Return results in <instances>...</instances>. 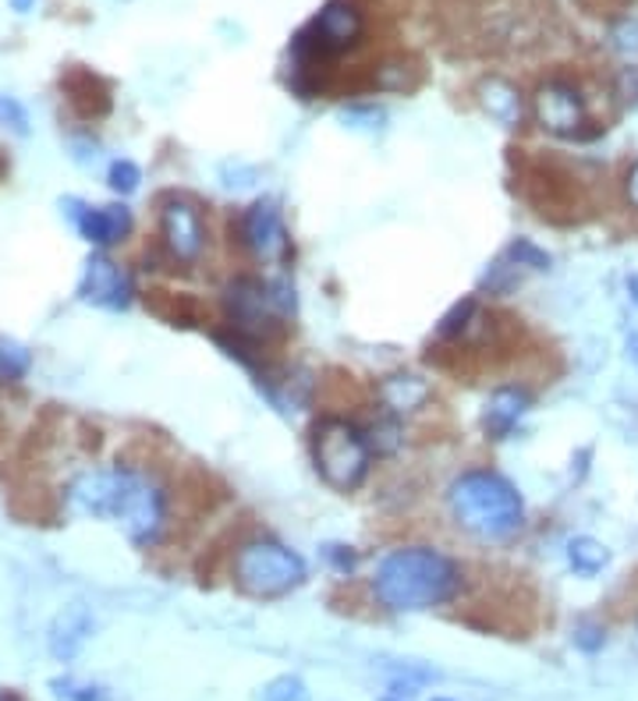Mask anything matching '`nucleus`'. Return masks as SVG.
Wrapping results in <instances>:
<instances>
[{
  "label": "nucleus",
  "mask_w": 638,
  "mask_h": 701,
  "mask_svg": "<svg viewBox=\"0 0 638 701\" xmlns=\"http://www.w3.org/2000/svg\"><path fill=\"white\" fill-rule=\"evenodd\" d=\"M326 556L337 564V570H351L354 567V553H348L345 546H330V549H326Z\"/></svg>",
  "instance_id": "obj_30"
},
{
  "label": "nucleus",
  "mask_w": 638,
  "mask_h": 701,
  "mask_svg": "<svg viewBox=\"0 0 638 701\" xmlns=\"http://www.w3.org/2000/svg\"><path fill=\"white\" fill-rule=\"evenodd\" d=\"M0 701H22L19 694H11V691H0Z\"/></svg>",
  "instance_id": "obj_35"
},
{
  "label": "nucleus",
  "mask_w": 638,
  "mask_h": 701,
  "mask_svg": "<svg viewBox=\"0 0 638 701\" xmlns=\"http://www.w3.org/2000/svg\"><path fill=\"white\" fill-rule=\"evenodd\" d=\"M535 121L543 124V132L557 138H575L586 128V99L567 82H546L539 85L532 96Z\"/></svg>",
  "instance_id": "obj_8"
},
{
  "label": "nucleus",
  "mask_w": 638,
  "mask_h": 701,
  "mask_svg": "<svg viewBox=\"0 0 638 701\" xmlns=\"http://www.w3.org/2000/svg\"><path fill=\"white\" fill-rule=\"evenodd\" d=\"M110 521L121 524V532L135 542V546H153L164 532L167 521V499L149 475H142L135 468L118 464L113 468V507Z\"/></svg>",
  "instance_id": "obj_4"
},
{
  "label": "nucleus",
  "mask_w": 638,
  "mask_h": 701,
  "mask_svg": "<svg viewBox=\"0 0 638 701\" xmlns=\"http://www.w3.org/2000/svg\"><path fill=\"white\" fill-rule=\"evenodd\" d=\"M362 33H365L362 11L348 4V0H330V4L294 36L291 50H294L298 71H312L320 61H326V57L351 50L354 43L362 39Z\"/></svg>",
  "instance_id": "obj_6"
},
{
  "label": "nucleus",
  "mask_w": 638,
  "mask_h": 701,
  "mask_svg": "<svg viewBox=\"0 0 638 701\" xmlns=\"http://www.w3.org/2000/svg\"><path fill=\"white\" fill-rule=\"evenodd\" d=\"M610 47L624 57H638V19H621L610 25Z\"/></svg>",
  "instance_id": "obj_25"
},
{
  "label": "nucleus",
  "mask_w": 638,
  "mask_h": 701,
  "mask_svg": "<svg viewBox=\"0 0 638 701\" xmlns=\"http://www.w3.org/2000/svg\"><path fill=\"white\" fill-rule=\"evenodd\" d=\"M430 383L411 376V372H397V376H387L380 383V400L390 414H408L419 411L425 400H430Z\"/></svg>",
  "instance_id": "obj_16"
},
{
  "label": "nucleus",
  "mask_w": 638,
  "mask_h": 701,
  "mask_svg": "<svg viewBox=\"0 0 638 701\" xmlns=\"http://www.w3.org/2000/svg\"><path fill=\"white\" fill-rule=\"evenodd\" d=\"M373 592L390 613H422L461 592V567L433 546H405L383 556Z\"/></svg>",
  "instance_id": "obj_1"
},
{
  "label": "nucleus",
  "mask_w": 638,
  "mask_h": 701,
  "mask_svg": "<svg viewBox=\"0 0 638 701\" xmlns=\"http://www.w3.org/2000/svg\"><path fill=\"white\" fill-rule=\"evenodd\" d=\"M628 358L638 365V334H631V337H628Z\"/></svg>",
  "instance_id": "obj_33"
},
{
  "label": "nucleus",
  "mask_w": 638,
  "mask_h": 701,
  "mask_svg": "<svg viewBox=\"0 0 638 701\" xmlns=\"http://www.w3.org/2000/svg\"><path fill=\"white\" fill-rule=\"evenodd\" d=\"M504 255H507V259L515 263L518 269H550V255H546L543 249H535L532 241H525V238L510 241Z\"/></svg>",
  "instance_id": "obj_22"
},
{
  "label": "nucleus",
  "mask_w": 638,
  "mask_h": 701,
  "mask_svg": "<svg viewBox=\"0 0 638 701\" xmlns=\"http://www.w3.org/2000/svg\"><path fill=\"white\" fill-rule=\"evenodd\" d=\"M521 280V269L507 259V255H501L490 269H486V277H482V288H490L493 294H507V291H515V283Z\"/></svg>",
  "instance_id": "obj_20"
},
{
  "label": "nucleus",
  "mask_w": 638,
  "mask_h": 701,
  "mask_svg": "<svg viewBox=\"0 0 638 701\" xmlns=\"http://www.w3.org/2000/svg\"><path fill=\"white\" fill-rule=\"evenodd\" d=\"M312 461H316L320 479L337 493H354L369 475V443L362 428H354L345 419H323L312 433Z\"/></svg>",
  "instance_id": "obj_3"
},
{
  "label": "nucleus",
  "mask_w": 638,
  "mask_h": 701,
  "mask_svg": "<svg viewBox=\"0 0 638 701\" xmlns=\"http://www.w3.org/2000/svg\"><path fill=\"white\" fill-rule=\"evenodd\" d=\"M628 294H631V302L638 305V274H631V277H628Z\"/></svg>",
  "instance_id": "obj_34"
},
{
  "label": "nucleus",
  "mask_w": 638,
  "mask_h": 701,
  "mask_svg": "<svg viewBox=\"0 0 638 701\" xmlns=\"http://www.w3.org/2000/svg\"><path fill=\"white\" fill-rule=\"evenodd\" d=\"M53 691L68 701H107L96 684H75V680H53Z\"/></svg>",
  "instance_id": "obj_26"
},
{
  "label": "nucleus",
  "mask_w": 638,
  "mask_h": 701,
  "mask_svg": "<svg viewBox=\"0 0 638 701\" xmlns=\"http://www.w3.org/2000/svg\"><path fill=\"white\" fill-rule=\"evenodd\" d=\"M614 93L624 107H638V68H621V75L614 82Z\"/></svg>",
  "instance_id": "obj_28"
},
{
  "label": "nucleus",
  "mask_w": 638,
  "mask_h": 701,
  "mask_svg": "<svg viewBox=\"0 0 638 701\" xmlns=\"http://www.w3.org/2000/svg\"><path fill=\"white\" fill-rule=\"evenodd\" d=\"M93 634V617L85 606H68L64 613H57V620L50 624V634H47V645L50 655L61 663H71L75 655L82 652V645L89 641Z\"/></svg>",
  "instance_id": "obj_14"
},
{
  "label": "nucleus",
  "mask_w": 638,
  "mask_h": 701,
  "mask_svg": "<svg viewBox=\"0 0 638 701\" xmlns=\"http://www.w3.org/2000/svg\"><path fill=\"white\" fill-rule=\"evenodd\" d=\"M447 504L454 521L482 542H504L521 532L525 507L518 490L496 471H465L450 482Z\"/></svg>",
  "instance_id": "obj_2"
},
{
  "label": "nucleus",
  "mask_w": 638,
  "mask_h": 701,
  "mask_svg": "<svg viewBox=\"0 0 638 701\" xmlns=\"http://www.w3.org/2000/svg\"><path fill=\"white\" fill-rule=\"evenodd\" d=\"M107 181H110V189L118 192V195H132V192H139L142 170H139L132 160H113V164H110Z\"/></svg>",
  "instance_id": "obj_24"
},
{
  "label": "nucleus",
  "mask_w": 638,
  "mask_h": 701,
  "mask_svg": "<svg viewBox=\"0 0 638 701\" xmlns=\"http://www.w3.org/2000/svg\"><path fill=\"white\" fill-rule=\"evenodd\" d=\"M532 408V394L525 386H501L493 390L486 400V411H482V428H486L490 439H504L515 433V425L521 422V414Z\"/></svg>",
  "instance_id": "obj_13"
},
{
  "label": "nucleus",
  "mask_w": 638,
  "mask_h": 701,
  "mask_svg": "<svg viewBox=\"0 0 638 701\" xmlns=\"http://www.w3.org/2000/svg\"><path fill=\"white\" fill-rule=\"evenodd\" d=\"M479 107L490 113L493 121H501L504 128H518L525 121V104L518 85H510L507 78H482L479 82Z\"/></svg>",
  "instance_id": "obj_15"
},
{
  "label": "nucleus",
  "mask_w": 638,
  "mask_h": 701,
  "mask_svg": "<svg viewBox=\"0 0 638 701\" xmlns=\"http://www.w3.org/2000/svg\"><path fill=\"white\" fill-rule=\"evenodd\" d=\"M160 227H164V245L167 252L181 263H195L203 255V220H198V209L184 198H167L164 213H160Z\"/></svg>",
  "instance_id": "obj_11"
},
{
  "label": "nucleus",
  "mask_w": 638,
  "mask_h": 701,
  "mask_svg": "<svg viewBox=\"0 0 638 701\" xmlns=\"http://www.w3.org/2000/svg\"><path fill=\"white\" fill-rule=\"evenodd\" d=\"M224 309H227V323H231V330L249 337L252 345H260V340L280 334V326H284V316L274 305V294H269V283L255 280V277H238V280L227 283Z\"/></svg>",
  "instance_id": "obj_7"
},
{
  "label": "nucleus",
  "mask_w": 638,
  "mask_h": 701,
  "mask_svg": "<svg viewBox=\"0 0 638 701\" xmlns=\"http://www.w3.org/2000/svg\"><path fill=\"white\" fill-rule=\"evenodd\" d=\"M33 368V354H28L19 340L0 337V383H19L25 372Z\"/></svg>",
  "instance_id": "obj_18"
},
{
  "label": "nucleus",
  "mask_w": 638,
  "mask_h": 701,
  "mask_svg": "<svg viewBox=\"0 0 638 701\" xmlns=\"http://www.w3.org/2000/svg\"><path fill=\"white\" fill-rule=\"evenodd\" d=\"M71 209V220H75L79 234L89 241V245H118V241L132 231V213L124 206H79V203H68Z\"/></svg>",
  "instance_id": "obj_12"
},
{
  "label": "nucleus",
  "mask_w": 638,
  "mask_h": 701,
  "mask_svg": "<svg viewBox=\"0 0 638 701\" xmlns=\"http://www.w3.org/2000/svg\"><path fill=\"white\" fill-rule=\"evenodd\" d=\"M260 701H309V691H305L302 680L288 674V677L269 680L266 688L260 691Z\"/></svg>",
  "instance_id": "obj_23"
},
{
  "label": "nucleus",
  "mask_w": 638,
  "mask_h": 701,
  "mask_svg": "<svg viewBox=\"0 0 638 701\" xmlns=\"http://www.w3.org/2000/svg\"><path fill=\"white\" fill-rule=\"evenodd\" d=\"M575 645L581 652H600L606 645V631L600 624H578L575 627Z\"/></svg>",
  "instance_id": "obj_29"
},
{
  "label": "nucleus",
  "mask_w": 638,
  "mask_h": 701,
  "mask_svg": "<svg viewBox=\"0 0 638 701\" xmlns=\"http://www.w3.org/2000/svg\"><path fill=\"white\" fill-rule=\"evenodd\" d=\"M305 581V564L302 556L291 553L280 542L255 539L245 542L234 556V584L245 595L255 599H277L294 592Z\"/></svg>",
  "instance_id": "obj_5"
},
{
  "label": "nucleus",
  "mask_w": 638,
  "mask_h": 701,
  "mask_svg": "<svg viewBox=\"0 0 638 701\" xmlns=\"http://www.w3.org/2000/svg\"><path fill=\"white\" fill-rule=\"evenodd\" d=\"M0 124L11 128V132H19V135H25V132H28V118H25V110H22L19 99L0 96Z\"/></svg>",
  "instance_id": "obj_27"
},
{
  "label": "nucleus",
  "mask_w": 638,
  "mask_h": 701,
  "mask_svg": "<svg viewBox=\"0 0 638 701\" xmlns=\"http://www.w3.org/2000/svg\"><path fill=\"white\" fill-rule=\"evenodd\" d=\"M433 701H450V698H433Z\"/></svg>",
  "instance_id": "obj_36"
},
{
  "label": "nucleus",
  "mask_w": 638,
  "mask_h": 701,
  "mask_svg": "<svg viewBox=\"0 0 638 701\" xmlns=\"http://www.w3.org/2000/svg\"><path fill=\"white\" fill-rule=\"evenodd\" d=\"M624 195H628V203L638 209V164L628 170V178H624Z\"/></svg>",
  "instance_id": "obj_31"
},
{
  "label": "nucleus",
  "mask_w": 638,
  "mask_h": 701,
  "mask_svg": "<svg viewBox=\"0 0 638 701\" xmlns=\"http://www.w3.org/2000/svg\"><path fill=\"white\" fill-rule=\"evenodd\" d=\"M472 316H476V298H465V302H458L444 319H440V337L450 340V337H461L468 326H472Z\"/></svg>",
  "instance_id": "obj_21"
},
{
  "label": "nucleus",
  "mask_w": 638,
  "mask_h": 701,
  "mask_svg": "<svg viewBox=\"0 0 638 701\" xmlns=\"http://www.w3.org/2000/svg\"><path fill=\"white\" fill-rule=\"evenodd\" d=\"M365 443H369V454H394L397 447H401V425H397V419H380L369 433H362Z\"/></svg>",
  "instance_id": "obj_19"
},
{
  "label": "nucleus",
  "mask_w": 638,
  "mask_h": 701,
  "mask_svg": "<svg viewBox=\"0 0 638 701\" xmlns=\"http://www.w3.org/2000/svg\"><path fill=\"white\" fill-rule=\"evenodd\" d=\"M241 241H245L249 252L263 263H288L291 255L288 227H284L277 206L269 203L249 206V213L241 217Z\"/></svg>",
  "instance_id": "obj_10"
},
{
  "label": "nucleus",
  "mask_w": 638,
  "mask_h": 701,
  "mask_svg": "<svg viewBox=\"0 0 638 701\" xmlns=\"http://www.w3.org/2000/svg\"><path fill=\"white\" fill-rule=\"evenodd\" d=\"M79 294L96 309L121 312V309L132 305L135 288H132L128 269H121L113 259H107V255H89V263H85V269H82Z\"/></svg>",
  "instance_id": "obj_9"
},
{
  "label": "nucleus",
  "mask_w": 638,
  "mask_h": 701,
  "mask_svg": "<svg viewBox=\"0 0 638 701\" xmlns=\"http://www.w3.org/2000/svg\"><path fill=\"white\" fill-rule=\"evenodd\" d=\"M8 4H11L14 11H19V14H28V11L36 8V0H8Z\"/></svg>",
  "instance_id": "obj_32"
},
{
  "label": "nucleus",
  "mask_w": 638,
  "mask_h": 701,
  "mask_svg": "<svg viewBox=\"0 0 638 701\" xmlns=\"http://www.w3.org/2000/svg\"><path fill=\"white\" fill-rule=\"evenodd\" d=\"M567 564L575 567V575L592 578V575H600V570L610 564V549L603 546V542L581 535V539L567 542Z\"/></svg>",
  "instance_id": "obj_17"
}]
</instances>
